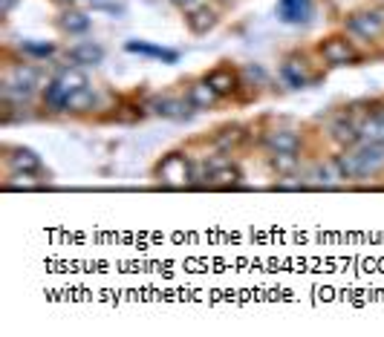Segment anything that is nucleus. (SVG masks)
<instances>
[{"instance_id": "f257e3e1", "label": "nucleus", "mask_w": 384, "mask_h": 337, "mask_svg": "<svg viewBox=\"0 0 384 337\" xmlns=\"http://www.w3.org/2000/svg\"><path fill=\"white\" fill-rule=\"evenodd\" d=\"M157 176H159V182H165L170 188H185L194 182V165H191V158L182 153H168L157 165Z\"/></svg>"}, {"instance_id": "f03ea898", "label": "nucleus", "mask_w": 384, "mask_h": 337, "mask_svg": "<svg viewBox=\"0 0 384 337\" xmlns=\"http://www.w3.org/2000/svg\"><path fill=\"white\" fill-rule=\"evenodd\" d=\"M321 58L330 67H353L361 61V55L358 49L353 47V41H347L344 35H330V38H323L321 47H318Z\"/></svg>"}, {"instance_id": "7ed1b4c3", "label": "nucleus", "mask_w": 384, "mask_h": 337, "mask_svg": "<svg viewBox=\"0 0 384 337\" xmlns=\"http://www.w3.org/2000/svg\"><path fill=\"white\" fill-rule=\"evenodd\" d=\"M347 32L350 35H358L364 41H376V38L384 32V21L376 15V9H367V12H353L347 17Z\"/></svg>"}, {"instance_id": "20e7f679", "label": "nucleus", "mask_w": 384, "mask_h": 337, "mask_svg": "<svg viewBox=\"0 0 384 337\" xmlns=\"http://www.w3.org/2000/svg\"><path fill=\"white\" fill-rule=\"evenodd\" d=\"M355 153V162H358V173L361 179L364 176H373L384 167V145H376V142H361L358 147H353Z\"/></svg>"}, {"instance_id": "39448f33", "label": "nucleus", "mask_w": 384, "mask_h": 337, "mask_svg": "<svg viewBox=\"0 0 384 337\" xmlns=\"http://www.w3.org/2000/svg\"><path fill=\"white\" fill-rule=\"evenodd\" d=\"M67 61L75 67H99L104 61V47L95 41H79L67 49Z\"/></svg>"}, {"instance_id": "423d86ee", "label": "nucleus", "mask_w": 384, "mask_h": 337, "mask_svg": "<svg viewBox=\"0 0 384 337\" xmlns=\"http://www.w3.org/2000/svg\"><path fill=\"white\" fill-rule=\"evenodd\" d=\"M330 138L341 150H353V147L361 145V127L353 122V118L341 115V118H335L333 127H330Z\"/></svg>"}, {"instance_id": "0eeeda50", "label": "nucleus", "mask_w": 384, "mask_h": 337, "mask_svg": "<svg viewBox=\"0 0 384 337\" xmlns=\"http://www.w3.org/2000/svg\"><path fill=\"white\" fill-rule=\"evenodd\" d=\"M205 81L217 90V95L220 98H228V95H234L243 84H240V75H237V69H232V67H217V69H211L208 75H205Z\"/></svg>"}, {"instance_id": "6e6552de", "label": "nucleus", "mask_w": 384, "mask_h": 337, "mask_svg": "<svg viewBox=\"0 0 384 337\" xmlns=\"http://www.w3.org/2000/svg\"><path fill=\"white\" fill-rule=\"evenodd\" d=\"M278 17L283 24H310L312 0H278Z\"/></svg>"}, {"instance_id": "1a4fd4ad", "label": "nucleus", "mask_w": 384, "mask_h": 337, "mask_svg": "<svg viewBox=\"0 0 384 337\" xmlns=\"http://www.w3.org/2000/svg\"><path fill=\"white\" fill-rule=\"evenodd\" d=\"M150 110L157 115H162V118H182L194 107H191L188 95L185 98H179V95H159V98H153V101H150Z\"/></svg>"}, {"instance_id": "9d476101", "label": "nucleus", "mask_w": 384, "mask_h": 337, "mask_svg": "<svg viewBox=\"0 0 384 337\" xmlns=\"http://www.w3.org/2000/svg\"><path fill=\"white\" fill-rule=\"evenodd\" d=\"M6 167L24 170V173H38L41 170V156L29 147H6Z\"/></svg>"}, {"instance_id": "9b49d317", "label": "nucleus", "mask_w": 384, "mask_h": 337, "mask_svg": "<svg viewBox=\"0 0 384 337\" xmlns=\"http://www.w3.org/2000/svg\"><path fill=\"white\" fill-rule=\"evenodd\" d=\"M217 12L211 9V6H194V9H188V15H185V24H188V29L194 32V35H208L211 29L217 26Z\"/></svg>"}, {"instance_id": "f8f14e48", "label": "nucleus", "mask_w": 384, "mask_h": 337, "mask_svg": "<svg viewBox=\"0 0 384 337\" xmlns=\"http://www.w3.org/2000/svg\"><path fill=\"white\" fill-rule=\"evenodd\" d=\"M185 95H188V101H191V107H194V110H211V107L217 104V98H220L217 90L211 87L205 78H200V81L191 84Z\"/></svg>"}, {"instance_id": "ddd939ff", "label": "nucleus", "mask_w": 384, "mask_h": 337, "mask_svg": "<svg viewBox=\"0 0 384 337\" xmlns=\"http://www.w3.org/2000/svg\"><path fill=\"white\" fill-rule=\"evenodd\" d=\"M263 142H266L269 153H298L301 150V138L292 130H272V133H266Z\"/></svg>"}, {"instance_id": "4468645a", "label": "nucleus", "mask_w": 384, "mask_h": 337, "mask_svg": "<svg viewBox=\"0 0 384 337\" xmlns=\"http://www.w3.org/2000/svg\"><path fill=\"white\" fill-rule=\"evenodd\" d=\"M280 78L292 90L310 87V75H306V69H303V58H286V61L280 64Z\"/></svg>"}, {"instance_id": "2eb2a0df", "label": "nucleus", "mask_w": 384, "mask_h": 337, "mask_svg": "<svg viewBox=\"0 0 384 337\" xmlns=\"http://www.w3.org/2000/svg\"><path fill=\"white\" fill-rule=\"evenodd\" d=\"M55 24H58V29L64 35H84L90 29V17L84 12H79V9H64Z\"/></svg>"}, {"instance_id": "dca6fc26", "label": "nucleus", "mask_w": 384, "mask_h": 337, "mask_svg": "<svg viewBox=\"0 0 384 337\" xmlns=\"http://www.w3.org/2000/svg\"><path fill=\"white\" fill-rule=\"evenodd\" d=\"M358 127H361V142L384 145V110H373Z\"/></svg>"}, {"instance_id": "f3484780", "label": "nucleus", "mask_w": 384, "mask_h": 337, "mask_svg": "<svg viewBox=\"0 0 384 337\" xmlns=\"http://www.w3.org/2000/svg\"><path fill=\"white\" fill-rule=\"evenodd\" d=\"M55 81H58V84H61L67 92H75V90H81V87H90L84 67H75V64H70V67H61L58 72H55Z\"/></svg>"}, {"instance_id": "a211bd4d", "label": "nucleus", "mask_w": 384, "mask_h": 337, "mask_svg": "<svg viewBox=\"0 0 384 337\" xmlns=\"http://www.w3.org/2000/svg\"><path fill=\"white\" fill-rule=\"evenodd\" d=\"M67 101H70V92L55 81H47V87H44V107L49 110V113H67Z\"/></svg>"}, {"instance_id": "6ab92c4d", "label": "nucleus", "mask_w": 384, "mask_h": 337, "mask_svg": "<svg viewBox=\"0 0 384 337\" xmlns=\"http://www.w3.org/2000/svg\"><path fill=\"white\" fill-rule=\"evenodd\" d=\"M240 170L234 167V165H217V167H211V176H208V182H211V188H234V185H240Z\"/></svg>"}, {"instance_id": "aec40b11", "label": "nucleus", "mask_w": 384, "mask_h": 337, "mask_svg": "<svg viewBox=\"0 0 384 337\" xmlns=\"http://www.w3.org/2000/svg\"><path fill=\"white\" fill-rule=\"evenodd\" d=\"M269 167L278 176H295L301 167V158H298V153H272L269 156Z\"/></svg>"}, {"instance_id": "412c9836", "label": "nucleus", "mask_w": 384, "mask_h": 337, "mask_svg": "<svg viewBox=\"0 0 384 337\" xmlns=\"http://www.w3.org/2000/svg\"><path fill=\"white\" fill-rule=\"evenodd\" d=\"M95 107V90L93 87H81L70 92V101H67V113H90Z\"/></svg>"}, {"instance_id": "4be33fe9", "label": "nucleus", "mask_w": 384, "mask_h": 337, "mask_svg": "<svg viewBox=\"0 0 384 337\" xmlns=\"http://www.w3.org/2000/svg\"><path fill=\"white\" fill-rule=\"evenodd\" d=\"M243 127L240 124H232V127H223L220 133H217V138H214V145L223 150V153H228V150H234L240 142H243Z\"/></svg>"}, {"instance_id": "5701e85b", "label": "nucleus", "mask_w": 384, "mask_h": 337, "mask_svg": "<svg viewBox=\"0 0 384 337\" xmlns=\"http://www.w3.org/2000/svg\"><path fill=\"white\" fill-rule=\"evenodd\" d=\"M127 52H142V55H150V58H162V61L168 64H174L177 61V52H170V49H159V47H150V44H142V41H130L127 44Z\"/></svg>"}, {"instance_id": "b1692460", "label": "nucleus", "mask_w": 384, "mask_h": 337, "mask_svg": "<svg viewBox=\"0 0 384 337\" xmlns=\"http://www.w3.org/2000/svg\"><path fill=\"white\" fill-rule=\"evenodd\" d=\"M15 188H24V190H32V188H41V182L32 179V173H24V170H12L9 179H6V190H15Z\"/></svg>"}, {"instance_id": "393cba45", "label": "nucleus", "mask_w": 384, "mask_h": 337, "mask_svg": "<svg viewBox=\"0 0 384 337\" xmlns=\"http://www.w3.org/2000/svg\"><path fill=\"white\" fill-rule=\"evenodd\" d=\"M21 52H24V55H32V58H52V55H55V44L24 41V44H21Z\"/></svg>"}, {"instance_id": "a878e982", "label": "nucleus", "mask_w": 384, "mask_h": 337, "mask_svg": "<svg viewBox=\"0 0 384 337\" xmlns=\"http://www.w3.org/2000/svg\"><path fill=\"white\" fill-rule=\"evenodd\" d=\"M170 3H174V6H179V9H185V12H188V9H194V6L200 3V0H170Z\"/></svg>"}, {"instance_id": "bb28decb", "label": "nucleus", "mask_w": 384, "mask_h": 337, "mask_svg": "<svg viewBox=\"0 0 384 337\" xmlns=\"http://www.w3.org/2000/svg\"><path fill=\"white\" fill-rule=\"evenodd\" d=\"M15 3H17V0H0V12L9 15V12L15 9Z\"/></svg>"}, {"instance_id": "cd10ccee", "label": "nucleus", "mask_w": 384, "mask_h": 337, "mask_svg": "<svg viewBox=\"0 0 384 337\" xmlns=\"http://www.w3.org/2000/svg\"><path fill=\"white\" fill-rule=\"evenodd\" d=\"M55 3H64V6H70V3H75V0H55Z\"/></svg>"}]
</instances>
